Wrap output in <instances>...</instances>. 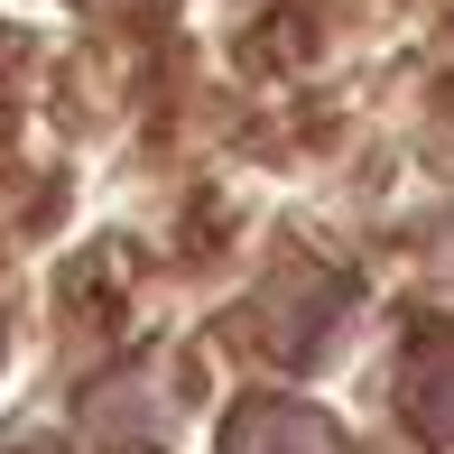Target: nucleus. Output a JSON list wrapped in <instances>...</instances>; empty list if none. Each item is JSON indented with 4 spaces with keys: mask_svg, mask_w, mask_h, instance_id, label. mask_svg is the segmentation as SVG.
Here are the masks:
<instances>
[{
    "mask_svg": "<svg viewBox=\"0 0 454 454\" xmlns=\"http://www.w3.org/2000/svg\"><path fill=\"white\" fill-rule=\"evenodd\" d=\"M93 10H158V0H93Z\"/></svg>",
    "mask_w": 454,
    "mask_h": 454,
    "instance_id": "7ed1b4c3",
    "label": "nucleus"
},
{
    "mask_svg": "<svg viewBox=\"0 0 454 454\" xmlns=\"http://www.w3.org/2000/svg\"><path fill=\"white\" fill-rule=\"evenodd\" d=\"M408 427L454 454V334H427L408 353Z\"/></svg>",
    "mask_w": 454,
    "mask_h": 454,
    "instance_id": "f03ea898",
    "label": "nucleus"
},
{
    "mask_svg": "<svg viewBox=\"0 0 454 454\" xmlns=\"http://www.w3.org/2000/svg\"><path fill=\"white\" fill-rule=\"evenodd\" d=\"M223 454H343V436L306 399H251L223 427Z\"/></svg>",
    "mask_w": 454,
    "mask_h": 454,
    "instance_id": "f257e3e1",
    "label": "nucleus"
},
{
    "mask_svg": "<svg viewBox=\"0 0 454 454\" xmlns=\"http://www.w3.org/2000/svg\"><path fill=\"white\" fill-rule=\"evenodd\" d=\"M10 454H47V445H10Z\"/></svg>",
    "mask_w": 454,
    "mask_h": 454,
    "instance_id": "20e7f679",
    "label": "nucleus"
}]
</instances>
